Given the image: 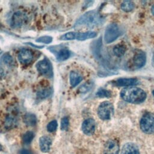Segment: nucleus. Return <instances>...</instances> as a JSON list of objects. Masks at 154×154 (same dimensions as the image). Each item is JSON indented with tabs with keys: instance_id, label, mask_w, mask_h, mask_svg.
<instances>
[{
	"instance_id": "4be33fe9",
	"label": "nucleus",
	"mask_w": 154,
	"mask_h": 154,
	"mask_svg": "<svg viewBox=\"0 0 154 154\" xmlns=\"http://www.w3.org/2000/svg\"><path fill=\"white\" fill-rule=\"evenodd\" d=\"M93 86V82L91 81H88L79 87L78 90L80 93H84L90 91Z\"/></svg>"
},
{
	"instance_id": "473e14b6",
	"label": "nucleus",
	"mask_w": 154,
	"mask_h": 154,
	"mask_svg": "<svg viewBox=\"0 0 154 154\" xmlns=\"http://www.w3.org/2000/svg\"><path fill=\"white\" fill-rule=\"evenodd\" d=\"M29 45H31L32 46H33V47H35V48H39V49H41V48H43V46H36V45H33V44H32L31 43H28Z\"/></svg>"
},
{
	"instance_id": "2eb2a0df",
	"label": "nucleus",
	"mask_w": 154,
	"mask_h": 154,
	"mask_svg": "<svg viewBox=\"0 0 154 154\" xmlns=\"http://www.w3.org/2000/svg\"><path fill=\"white\" fill-rule=\"evenodd\" d=\"M69 79L71 86L72 87H75L79 84V82L82 80L83 78L79 73L75 71H72L70 73Z\"/></svg>"
},
{
	"instance_id": "f8f14e48",
	"label": "nucleus",
	"mask_w": 154,
	"mask_h": 154,
	"mask_svg": "<svg viewBox=\"0 0 154 154\" xmlns=\"http://www.w3.org/2000/svg\"><path fill=\"white\" fill-rule=\"evenodd\" d=\"M121 154H140L139 149L135 144L128 143L123 146Z\"/></svg>"
},
{
	"instance_id": "f03ea898",
	"label": "nucleus",
	"mask_w": 154,
	"mask_h": 154,
	"mask_svg": "<svg viewBox=\"0 0 154 154\" xmlns=\"http://www.w3.org/2000/svg\"><path fill=\"white\" fill-rule=\"evenodd\" d=\"M103 18L96 11H89L81 16L75 23V28L86 26L94 27L101 25Z\"/></svg>"
},
{
	"instance_id": "6e6552de",
	"label": "nucleus",
	"mask_w": 154,
	"mask_h": 154,
	"mask_svg": "<svg viewBox=\"0 0 154 154\" xmlns=\"http://www.w3.org/2000/svg\"><path fill=\"white\" fill-rule=\"evenodd\" d=\"M17 58L21 64H28L32 61L33 59V54L31 50L23 48L20 50Z\"/></svg>"
},
{
	"instance_id": "0eeeda50",
	"label": "nucleus",
	"mask_w": 154,
	"mask_h": 154,
	"mask_svg": "<svg viewBox=\"0 0 154 154\" xmlns=\"http://www.w3.org/2000/svg\"><path fill=\"white\" fill-rule=\"evenodd\" d=\"M38 72L42 75L51 77L52 76V68L51 62L47 58L39 61L36 64Z\"/></svg>"
},
{
	"instance_id": "a878e982",
	"label": "nucleus",
	"mask_w": 154,
	"mask_h": 154,
	"mask_svg": "<svg viewBox=\"0 0 154 154\" xmlns=\"http://www.w3.org/2000/svg\"><path fill=\"white\" fill-rule=\"evenodd\" d=\"M96 96L99 97H109L111 96V93L110 91L100 88L96 93Z\"/></svg>"
},
{
	"instance_id": "c9c22d12",
	"label": "nucleus",
	"mask_w": 154,
	"mask_h": 154,
	"mask_svg": "<svg viewBox=\"0 0 154 154\" xmlns=\"http://www.w3.org/2000/svg\"><path fill=\"white\" fill-rule=\"evenodd\" d=\"M152 94H153V96H154V90L152 91Z\"/></svg>"
},
{
	"instance_id": "9d476101",
	"label": "nucleus",
	"mask_w": 154,
	"mask_h": 154,
	"mask_svg": "<svg viewBox=\"0 0 154 154\" xmlns=\"http://www.w3.org/2000/svg\"><path fill=\"white\" fill-rule=\"evenodd\" d=\"M95 127V121L92 119H87L82 123V130L85 134L90 135L94 132Z\"/></svg>"
},
{
	"instance_id": "b1692460",
	"label": "nucleus",
	"mask_w": 154,
	"mask_h": 154,
	"mask_svg": "<svg viewBox=\"0 0 154 154\" xmlns=\"http://www.w3.org/2000/svg\"><path fill=\"white\" fill-rule=\"evenodd\" d=\"M34 137V133L31 131H27L23 136V141L25 143V144H29L30 143L32 140H33Z\"/></svg>"
},
{
	"instance_id": "393cba45",
	"label": "nucleus",
	"mask_w": 154,
	"mask_h": 154,
	"mask_svg": "<svg viewBox=\"0 0 154 154\" xmlns=\"http://www.w3.org/2000/svg\"><path fill=\"white\" fill-rule=\"evenodd\" d=\"M77 33L75 32H69L64 34H63L61 37L60 39L62 40H73L76 38Z\"/></svg>"
},
{
	"instance_id": "c85d7f7f",
	"label": "nucleus",
	"mask_w": 154,
	"mask_h": 154,
	"mask_svg": "<svg viewBox=\"0 0 154 154\" xmlns=\"http://www.w3.org/2000/svg\"><path fill=\"white\" fill-rule=\"evenodd\" d=\"M58 126V123L56 120H52L47 125V130L50 132L55 131Z\"/></svg>"
},
{
	"instance_id": "5701e85b",
	"label": "nucleus",
	"mask_w": 154,
	"mask_h": 154,
	"mask_svg": "<svg viewBox=\"0 0 154 154\" xmlns=\"http://www.w3.org/2000/svg\"><path fill=\"white\" fill-rule=\"evenodd\" d=\"M134 8V4L131 1H125L121 4V8L126 12L132 11Z\"/></svg>"
},
{
	"instance_id": "a211bd4d",
	"label": "nucleus",
	"mask_w": 154,
	"mask_h": 154,
	"mask_svg": "<svg viewBox=\"0 0 154 154\" xmlns=\"http://www.w3.org/2000/svg\"><path fill=\"white\" fill-rule=\"evenodd\" d=\"M97 35L96 32L94 31H87L85 32H79L77 33L76 39L79 40H85L88 38H94Z\"/></svg>"
},
{
	"instance_id": "2f4dec72",
	"label": "nucleus",
	"mask_w": 154,
	"mask_h": 154,
	"mask_svg": "<svg viewBox=\"0 0 154 154\" xmlns=\"http://www.w3.org/2000/svg\"><path fill=\"white\" fill-rule=\"evenodd\" d=\"M4 76V70L2 68V67L0 66V78L3 77Z\"/></svg>"
},
{
	"instance_id": "39448f33",
	"label": "nucleus",
	"mask_w": 154,
	"mask_h": 154,
	"mask_svg": "<svg viewBox=\"0 0 154 154\" xmlns=\"http://www.w3.org/2000/svg\"><path fill=\"white\" fill-rule=\"evenodd\" d=\"M114 114L113 105L108 102L105 101L100 104L97 109L99 117L103 120H109Z\"/></svg>"
},
{
	"instance_id": "cd10ccee",
	"label": "nucleus",
	"mask_w": 154,
	"mask_h": 154,
	"mask_svg": "<svg viewBox=\"0 0 154 154\" xmlns=\"http://www.w3.org/2000/svg\"><path fill=\"white\" fill-rule=\"evenodd\" d=\"M2 60L4 63L9 66L13 65L14 63V61L12 57L8 53L4 55V56L2 57Z\"/></svg>"
},
{
	"instance_id": "bb28decb",
	"label": "nucleus",
	"mask_w": 154,
	"mask_h": 154,
	"mask_svg": "<svg viewBox=\"0 0 154 154\" xmlns=\"http://www.w3.org/2000/svg\"><path fill=\"white\" fill-rule=\"evenodd\" d=\"M35 42L37 43H43L45 44H49L52 42V37L49 35H43L37 38L35 40Z\"/></svg>"
},
{
	"instance_id": "c756f323",
	"label": "nucleus",
	"mask_w": 154,
	"mask_h": 154,
	"mask_svg": "<svg viewBox=\"0 0 154 154\" xmlns=\"http://www.w3.org/2000/svg\"><path fill=\"white\" fill-rule=\"evenodd\" d=\"M69 125V118L67 117H64L61 121V129L63 131H66L68 129Z\"/></svg>"
},
{
	"instance_id": "20e7f679",
	"label": "nucleus",
	"mask_w": 154,
	"mask_h": 154,
	"mask_svg": "<svg viewBox=\"0 0 154 154\" xmlns=\"http://www.w3.org/2000/svg\"><path fill=\"white\" fill-rule=\"evenodd\" d=\"M141 129L146 134L154 132V114L150 112L144 114L140 120Z\"/></svg>"
},
{
	"instance_id": "4468645a",
	"label": "nucleus",
	"mask_w": 154,
	"mask_h": 154,
	"mask_svg": "<svg viewBox=\"0 0 154 154\" xmlns=\"http://www.w3.org/2000/svg\"><path fill=\"white\" fill-rule=\"evenodd\" d=\"M138 80L136 78H120L116 81V84L120 87H129L137 84Z\"/></svg>"
},
{
	"instance_id": "412c9836",
	"label": "nucleus",
	"mask_w": 154,
	"mask_h": 154,
	"mask_svg": "<svg viewBox=\"0 0 154 154\" xmlns=\"http://www.w3.org/2000/svg\"><path fill=\"white\" fill-rule=\"evenodd\" d=\"M126 51V46L123 44H118L113 48V52L115 55L118 57H122Z\"/></svg>"
},
{
	"instance_id": "f257e3e1",
	"label": "nucleus",
	"mask_w": 154,
	"mask_h": 154,
	"mask_svg": "<svg viewBox=\"0 0 154 154\" xmlns=\"http://www.w3.org/2000/svg\"><path fill=\"white\" fill-rule=\"evenodd\" d=\"M121 97L131 103H140L146 98V93L142 89L135 87H128L123 88L120 93Z\"/></svg>"
},
{
	"instance_id": "7ed1b4c3",
	"label": "nucleus",
	"mask_w": 154,
	"mask_h": 154,
	"mask_svg": "<svg viewBox=\"0 0 154 154\" xmlns=\"http://www.w3.org/2000/svg\"><path fill=\"white\" fill-rule=\"evenodd\" d=\"M122 34L119 26L116 23H111L107 26L104 34V40L110 43L116 40Z\"/></svg>"
},
{
	"instance_id": "aec40b11",
	"label": "nucleus",
	"mask_w": 154,
	"mask_h": 154,
	"mask_svg": "<svg viewBox=\"0 0 154 154\" xmlns=\"http://www.w3.org/2000/svg\"><path fill=\"white\" fill-rule=\"evenodd\" d=\"M70 55V51L66 48L60 49L57 55V59L58 61H62L67 60Z\"/></svg>"
},
{
	"instance_id": "f3484780",
	"label": "nucleus",
	"mask_w": 154,
	"mask_h": 154,
	"mask_svg": "<svg viewBox=\"0 0 154 154\" xmlns=\"http://www.w3.org/2000/svg\"><path fill=\"white\" fill-rule=\"evenodd\" d=\"M23 122L28 126H35L37 123L36 116L31 113H27L23 117Z\"/></svg>"
},
{
	"instance_id": "f704fd0d",
	"label": "nucleus",
	"mask_w": 154,
	"mask_h": 154,
	"mask_svg": "<svg viewBox=\"0 0 154 154\" xmlns=\"http://www.w3.org/2000/svg\"><path fill=\"white\" fill-rule=\"evenodd\" d=\"M2 149V146H1V145L0 144V150Z\"/></svg>"
},
{
	"instance_id": "423d86ee",
	"label": "nucleus",
	"mask_w": 154,
	"mask_h": 154,
	"mask_svg": "<svg viewBox=\"0 0 154 154\" xmlns=\"http://www.w3.org/2000/svg\"><path fill=\"white\" fill-rule=\"evenodd\" d=\"M28 17L22 11H17L13 13L10 20V25L14 28H20L23 26L27 22Z\"/></svg>"
},
{
	"instance_id": "72a5a7b5",
	"label": "nucleus",
	"mask_w": 154,
	"mask_h": 154,
	"mask_svg": "<svg viewBox=\"0 0 154 154\" xmlns=\"http://www.w3.org/2000/svg\"><path fill=\"white\" fill-rule=\"evenodd\" d=\"M151 11H152V13L153 14V15L154 16V5L152 6V9H151Z\"/></svg>"
},
{
	"instance_id": "dca6fc26",
	"label": "nucleus",
	"mask_w": 154,
	"mask_h": 154,
	"mask_svg": "<svg viewBox=\"0 0 154 154\" xmlns=\"http://www.w3.org/2000/svg\"><path fill=\"white\" fill-rule=\"evenodd\" d=\"M17 121L16 117L13 115H8L6 117L5 119L4 126L6 129L9 130L16 127L17 126Z\"/></svg>"
},
{
	"instance_id": "6ab92c4d",
	"label": "nucleus",
	"mask_w": 154,
	"mask_h": 154,
	"mask_svg": "<svg viewBox=\"0 0 154 154\" xmlns=\"http://www.w3.org/2000/svg\"><path fill=\"white\" fill-rule=\"evenodd\" d=\"M52 93L51 88H45L40 90L37 93V97L39 99H45L49 97Z\"/></svg>"
},
{
	"instance_id": "1a4fd4ad",
	"label": "nucleus",
	"mask_w": 154,
	"mask_h": 154,
	"mask_svg": "<svg viewBox=\"0 0 154 154\" xmlns=\"http://www.w3.org/2000/svg\"><path fill=\"white\" fill-rule=\"evenodd\" d=\"M119 151V145L117 141L111 139L105 144L103 148L104 154H118Z\"/></svg>"
},
{
	"instance_id": "7c9ffc66",
	"label": "nucleus",
	"mask_w": 154,
	"mask_h": 154,
	"mask_svg": "<svg viewBox=\"0 0 154 154\" xmlns=\"http://www.w3.org/2000/svg\"><path fill=\"white\" fill-rule=\"evenodd\" d=\"M19 154H32V153L31 152V150H28V149H21L19 151Z\"/></svg>"
},
{
	"instance_id": "9b49d317",
	"label": "nucleus",
	"mask_w": 154,
	"mask_h": 154,
	"mask_svg": "<svg viewBox=\"0 0 154 154\" xmlns=\"http://www.w3.org/2000/svg\"><path fill=\"white\" fill-rule=\"evenodd\" d=\"M146 62V56L145 53L138 51L135 53L133 57V63L136 68H141L144 66Z\"/></svg>"
},
{
	"instance_id": "ddd939ff",
	"label": "nucleus",
	"mask_w": 154,
	"mask_h": 154,
	"mask_svg": "<svg viewBox=\"0 0 154 154\" xmlns=\"http://www.w3.org/2000/svg\"><path fill=\"white\" fill-rule=\"evenodd\" d=\"M52 144L51 138L48 136H42L39 140V145L40 150L45 153L48 152L50 150Z\"/></svg>"
}]
</instances>
